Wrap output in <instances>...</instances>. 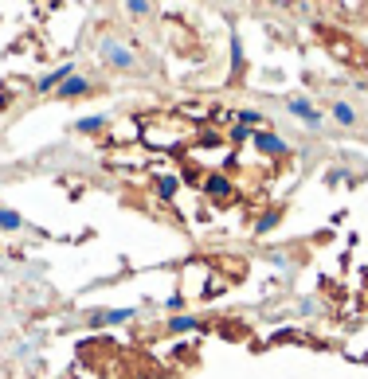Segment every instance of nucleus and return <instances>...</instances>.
<instances>
[{
  "label": "nucleus",
  "mask_w": 368,
  "mask_h": 379,
  "mask_svg": "<svg viewBox=\"0 0 368 379\" xmlns=\"http://www.w3.org/2000/svg\"><path fill=\"white\" fill-rule=\"evenodd\" d=\"M90 90H94V82H90L87 75H79V70H75V75H71V79L55 90V98H59V102H79V98H87Z\"/></svg>",
  "instance_id": "7"
},
{
  "label": "nucleus",
  "mask_w": 368,
  "mask_h": 379,
  "mask_svg": "<svg viewBox=\"0 0 368 379\" xmlns=\"http://www.w3.org/2000/svg\"><path fill=\"white\" fill-rule=\"evenodd\" d=\"M325 118L333 121V125H341V130H357V125H360V110L348 98H329Z\"/></svg>",
  "instance_id": "3"
},
{
  "label": "nucleus",
  "mask_w": 368,
  "mask_h": 379,
  "mask_svg": "<svg viewBox=\"0 0 368 379\" xmlns=\"http://www.w3.org/2000/svg\"><path fill=\"white\" fill-rule=\"evenodd\" d=\"M16 231H28V219L16 208H4L0 203V235H16Z\"/></svg>",
  "instance_id": "11"
},
{
  "label": "nucleus",
  "mask_w": 368,
  "mask_h": 379,
  "mask_svg": "<svg viewBox=\"0 0 368 379\" xmlns=\"http://www.w3.org/2000/svg\"><path fill=\"white\" fill-rule=\"evenodd\" d=\"M294 313H298L302 320L318 317V313H321V301H318V297H298V309H294Z\"/></svg>",
  "instance_id": "16"
},
{
  "label": "nucleus",
  "mask_w": 368,
  "mask_h": 379,
  "mask_svg": "<svg viewBox=\"0 0 368 379\" xmlns=\"http://www.w3.org/2000/svg\"><path fill=\"white\" fill-rule=\"evenodd\" d=\"M251 133H255V130H247V125H235V130H231V141H235V145H243V141H247V145H251Z\"/></svg>",
  "instance_id": "20"
},
{
  "label": "nucleus",
  "mask_w": 368,
  "mask_h": 379,
  "mask_svg": "<svg viewBox=\"0 0 368 379\" xmlns=\"http://www.w3.org/2000/svg\"><path fill=\"white\" fill-rule=\"evenodd\" d=\"M239 70H243V36L231 31V75H239Z\"/></svg>",
  "instance_id": "15"
},
{
  "label": "nucleus",
  "mask_w": 368,
  "mask_h": 379,
  "mask_svg": "<svg viewBox=\"0 0 368 379\" xmlns=\"http://www.w3.org/2000/svg\"><path fill=\"white\" fill-rule=\"evenodd\" d=\"M231 118H235V125L263 130V110H255V106H239V110H231Z\"/></svg>",
  "instance_id": "14"
},
{
  "label": "nucleus",
  "mask_w": 368,
  "mask_h": 379,
  "mask_svg": "<svg viewBox=\"0 0 368 379\" xmlns=\"http://www.w3.org/2000/svg\"><path fill=\"white\" fill-rule=\"evenodd\" d=\"M267 258L274 262V266H279L282 274H290V266H294V262H290V254H282V250H267Z\"/></svg>",
  "instance_id": "18"
},
{
  "label": "nucleus",
  "mask_w": 368,
  "mask_h": 379,
  "mask_svg": "<svg viewBox=\"0 0 368 379\" xmlns=\"http://www.w3.org/2000/svg\"><path fill=\"white\" fill-rule=\"evenodd\" d=\"M165 329H169L172 337H184V332H200V329H204V320H200L196 313H180V317L165 320Z\"/></svg>",
  "instance_id": "8"
},
{
  "label": "nucleus",
  "mask_w": 368,
  "mask_h": 379,
  "mask_svg": "<svg viewBox=\"0 0 368 379\" xmlns=\"http://www.w3.org/2000/svg\"><path fill=\"white\" fill-rule=\"evenodd\" d=\"M251 145L263 153V157H286L290 153V141L282 133H270V130H255L251 133Z\"/></svg>",
  "instance_id": "5"
},
{
  "label": "nucleus",
  "mask_w": 368,
  "mask_h": 379,
  "mask_svg": "<svg viewBox=\"0 0 368 379\" xmlns=\"http://www.w3.org/2000/svg\"><path fill=\"white\" fill-rule=\"evenodd\" d=\"M282 110L298 121V125H306L309 133H321V130H325V121H329L325 110H321L309 94H290V98H282Z\"/></svg>",
  "instance_id": "1"
},
{
  "label": "nucleus",
  "mask_w": 368,
  "mask_h": 379,
  "mask_svg": "<svg viewBox=\"0 0 368 379\" xmlns=\"http://www.w3.org/2000/svg\"><path fill=\"white\" fill-rule=\"evenodd\" d=\"M98 59L110 70H138V55H133L130 43H122L118 36H102L98 40Z\"/></svg>",
  "instance_id": "2"
},
{
  "label": "nucleus",
  "mask_w": 368,
  "mask_h": 379,
  "mask_svg": "<svg viewBox=\"0 0 368 379\" xmlns=\"http://www.w3.org/2000/svg\"><path fill=\"white\" fill-rule=\"evenodd\" d=\"M282 215H286L282 208H267V211L259 215V219H255V235H259V239H263V235H270V231H274V227L282 223Z\"/></svg>",
  "instance_id": "13"
},
{
  "label": "nucleus",
  "mask_w": 368,
  "mask_h": 379,
  "mask_svg": "<svg viewBox=\"0 0 368 379\" xmlns=\"http://www.w3.org/2000/svg\"><path fill=\"white\" fill-rule=\"evenodd\" d=\"M153 192H157V200H172L180 192V176L177 172H161V176H153Z\"/></svg>",
  "instance_id": "12"
},
{
  "label": "nucleus",
  "mask_w": 368,
  "mask_h": 379,
  "mask_svg": "<svg viewBox=\"0 0 368 379\" xmlns=\"http://www.w3.org/2000/svg\"><path fill=\"white\" fill-rule=\"evenodd\" d=\"M106 125H110V114H87V118H75L71 130L82 133V137H94V133H102Z\"/></svg>",
  "instance_id": "9"
},
{
  "label": "nucleus",
  "mask_w": 368,
  "mask_h": 379,
  "mask_svg": "<svg viewBox=\"0 0 368 379\" xmlns=\"http://www.w3.org/2000/svg\"><path fill=\"white\" fill-rule=\"evenodd\" d=\"M126 12H130V16H149L153 4H145V0H130V4H126Z\"/></svg>",
  "instance_id": "19"
},
{
  "label": "nucleus",
  "mask_w": 368,
  "mask_h": 379,
  "mask_svg": "<svg viewBox=\"0 0 368 379\" xmlns=\"http://www.w3.org/2000/svg\"><path fill=\"white\" fill-rule=\"evenodd\" d=\"M204 192H208V196H212L216 203H223V200H231V192H235V188H231V180H228V176L212 172V176L204 180Z\"/></svg>",
  "instance_id": "10"
},
{
  "label": "nucleus",
  "mask_w": 368,
  "mask_h": 379,
  "mask_svg": "<svg viewBox=\"0 0 368 379\" xmlns=\"http://www.w3.org/2000/svg\"><path fill=\"white\" fill-rule=\"evenodd\" d=\"M138 317V305H122V309H98V313H90V325L94 329H110V325H130V320Z\"/></svg>",
  "instance_id": "6"
},
{
  "label": "nucleus",
  "mask_w": 368,
  "mask_h": 379,
  "mask_svg": "<svg viewBox=\"0 0 368 379\" xmlns=\"http://www.w3.org/2000/svg\"><path fill=\"white\" fill-rule=\"evenodd\" d=\"M71 75H75V63H59V67L43 70L40 79L31 82V90H36V94H55V90H59L63 82L71 79Z\"/></svg>",
  "instance_id": "4"
},
{
  "label": "nucleus",
  "mask_w": 368,
  "mask_h": 379,
  "mask_svg": "<svg viewBox=\"0 0 368 379\" xmlns=\"http://www.w3.org/2000/svg\"><path fill=\"white\" fill-rule=\"evenodd\" d=\"M165 309H169V317H180V313H189V301H184V293H172V297L165 301Z\"/></svg>",
  "instance_id": "17"
}]
</instances>
